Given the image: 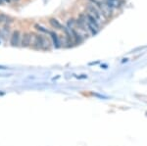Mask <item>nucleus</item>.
<instances>
[{
  "label": "nucleus",
  "mask_w": 147,
  "mask_h": 146,
  "mask_svg": "<svg viewBox=\"0 0 147 146\" xmlns=\"http://www.w3.org/2000/svg\"><path fill=\"white\" fill-rule=\"evenodd\" d=\"M104 1H105L113 10L115 8H119V7L122 5V0H104Z\"/></svg>",
  "instance_id": "nucleus-8"
},
{
  "label": "nucleus",
  "mask_w": 147,
  "mask_h": 146,
  "mask_svg": "<svg viewBox=\"0 0 147 146\" xmlns=\"http://www.w3.org/2000/svg\"><path fill=\"white\" fill-rule=\"evenodd\" d=\"M30 47L36 50H50L51 41L44 35L30 32Z\"/></svg>",
  "instance_id": "nucleus-1"
},
{
  "label": "nucleus",
  "mask_w": 147,
  "mask_h": 146,
  "mask_svg": "<svg viewBox=\"0 0 147 146\" xmlns=\"http://www.w3.org/2000/svg\"><path fill=\"white\" fill-rule=\"evenodd\" d=\"M21 37L22 34L19 30H14L10 36V44L13 47H18L21 45Z\"/></svg>",
  "instance_id": "nucleus-4"
},
{
  "label": "nucleus",
  "mask_w": 147,
  "mask_h": 146,
  "mask_svg": "<svg viewBox=\"0 0 147 146\" xmlns=\"http://www.w3.org/2000/svg\"><path fill=\"white\" fill-rule=\"evenodd\" d=\"M7 67H3V66H0V70H6Z\"/></svg>",
  "instance_id": "nucleus-11"
},
{
  "label": "nucleus",
  "mask_w": 147,
  "mask_h": 146,
  "mask_svg": "<svg viewBox=\"0 0 147 146\" xmlns=\"http://www.w3.org/2000/svg\"><path fill=\"white\" fill-rule=\"evenodd\" d=\"M49 35H50L51 38H52L54 47H55V48H60L61 47V40H60V38H59L58 34H57L55 32H51Z\"/></svg>",
  "instance_id": "nucleus-6"
},
{
  "label": "nucleus",
  "mask_w": 147,
  "mask_h": 146,
  "mask_svg": "<svg viewBox=\"0 0 147 146\" xmlns=\"http://www.w3.org/2000/svg\"><path fill=\"white\" fill-rule=\"evenodd\" d=\"M34 28H35V29H36L37 30H39V32H44V34H50V32H51V30H46L45 28L41 27V26H39V25H35V26H34Z\"/></svg>",
  "instance_id": "nucleus-10"
},
{
  "label": "nucleus",
  "mask_w": 147,
  "mask_h": 146,
  "mask_svg": "<svg viewBox=\"0 0 147 146\" xmlns=\"http://www.w3.org/2000/svg\"><path fill=\"white\" fill-rule=\"evenodd\" d=\"M14 1H18V0H14Z\"/></svg>",
  "instance_id": "nucleus-14"
},
{
  "label": "nucleus",
  "mask_w": 147,
  "mask_h": 146,
  "mask_svg": "<svg viewBox=\"0 0 147 146\" xmlns=\"http://www.w3.org/2000/svg\"><path fill=\"white\" fill-rule=\"evenodd\" d=\"M12 18L10 16L6 15V14H3V13H0V24L3 26H8L9 24L12 23Z\"/></svg>",
  "instance_id": "nucleus-7"
},
{
  "label": "nucleus",
  "mask_w": 147,
  "mask_h": 146,
  "mask_svg": "<svg viewBox=\"0 0 147 146\" xmlns=\"http://www.w3.org/2000/svg\"><path fill=\"white\" fill-rule=\"evenodd\" d=\"M2 4V0H0V5H1Z\"/></svg>",
  "instance_id": "nucleus-13"
},
{
  "label": "nucleus",
  "mask_w": 147,
  "mask_h": 146,
  "mask_svg": "<svg viewBox=\"0 0 147 146\" xmlns=\"http://www.w3.org/2000/svg\"><path fill=\"white\" fill-rule=\"evenodd\" d=\"M5 1H6V2H11L12 0H5Z\"/></svg>",
  "instance_id": "nucleus-12"
},
{
  "label": "nucleus",
  "mask_w": 147,
  "mask_h": 146,
  "mask_svg": "<svg viewBox=\"0 0 147 146\" xmlns=\"http://www.w3.org/2000/svg\"><path fill=\"white\" fill-rule=\"evenodd\" d=\"M21 47L27 48L30 47V32H24L21 37Z\"/></svg>",
  "instance_id": "nucleus-5"
},
{
  "label": "nucleus",
  "mask_w": 147,
  "mask_h": 146,
  "mask_svg": "<svg viewBox=\"0 0 147 146\" xmlns=\"http://www.w3.org/2000/svg\"><path fill=\"white\" fill-rule=\"evenodd\" d=\"M88 2L93 4L94 6L97 7V8L101 11V13L103 14L104 18H105L106 20H108V19L112 16L114 10L104 1V0H88Z\"/></svg>",
  "instance_id": "nucleus-2"
},
{
  "label": "nucleus",
  "mask_w": 147,
  "mask_h": 146,
  "mask_svg": "<svg viewBox=\"0 0 147 146\" xmlns=\"http://www.w3.org/2000/svg\"><path fill=\"white\" fill-rule=\"evenodd\" d=\"M86 10H87L86 13L90 14L92 17L95 18L99 23L102 24V22H103V21H107L105 18H104V16H103V14L101 13V11L99 10V9L97 8V7L94 6L93 4L89 3V2H88V4L86 5Z\"/></svg>",
  "instance_id": "nucleus-3"
},
{
  "label": "nucleus",
  "mask_w": 147,
  "mask_h": 146,
  "mask_svg": "<svg viewBox=\"0 0 147 146\" xmlns=\"http://www.w3.org/2000/svg\"><path fill=\"white\" fill-rule=\"evenodd\" d=\"M49 24L51 25L52 28H54V29L56 30H62L63 29V25L59 22L58 20H56V19L54 18H51L50 20H49Z\"/></svg>",
  "instance_id": "nucleus-9"
}]
</instances>
